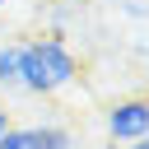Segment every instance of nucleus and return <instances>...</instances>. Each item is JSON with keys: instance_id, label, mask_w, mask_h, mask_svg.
Masks as SVG:
<instances>
[{"instance_id": "f257e3e1", "label": "nucleus", "mask_w": 149, "mask_h": 149, "mask_svg": "<svg viewBox=\"0 0 149 149\" xmlns=\"http://www.w3.org/2000/svg\"><path fill=\"white\" fill-rule=\"evenodd\" d=\"M79 79V61L61 37H37V42H19V88L33 98L61 93Z\"/></svg>"}, {"instance_id": "f03ea898", "label": "nucleus", "mask_w": 149, "mask_h": 149, "mask_svg": "<svg viewBox=\"0 0 149 149\" xmlns=\"http://www.w3.org/2000/svg\"><path fill=\"white\" fill-rule=\"evenodd\" d=\"M149 135V93L121 98L107 107V140L112 144H135Z\"/></svg>"}, {"instance_id": "7ed1b4c3", "label": "nucleus", "mask_w": 149, "mask_h": 149, "mask_svg": "<svg viewBox=\"0 0 149 149\" xmlns=\"http://www.w3.org/2000/svg\"><path fill=\"white\" fill-rule=\"evenodd\" d=\"M19 149H74V135L56 121L42 126H19Z\"/></svg>"}, {"instance_id": "20e7f679", "label": "nucleus", "mask_w": 149, "mask_h": 149, "mask_svg": "<svg viewBox=\"0 0 149 149\" xmlns=\"http://www.w3.org/2000/svg\"><path fill=\"white\" fill-rule=\"evenodd\" d=\"M0 88H19V42L0 47Z\"/></svg>"}, {"instance_id": "39448f33", "label": "nucleus", "mask_w": 149, "mask_h": 149, "mask_svg": "<svg viewBox=\"0 0 149 149\" xmlns=\"http://www.w3.org/2000/svg\"><path fill=\"white\" fill-rule=\"evenodd\" d=\"M121 9H126L130 19H149V0H126Z\"/></svg>"}, {"instance_id": "423d86ee", "label": "nucleus", "mask_w": 149, "mask_h": 149, "mask_svg": "<svg viewBox=\"0 0 149 149\" xmlns=\"http://www.w3.org/2000/svg\"><path fill=\"white\" fill-rule=\"evenodd\" d=\"M9 126H14V121H9V112L0 107V140H5V130H9Z\"/></svg>"}, {"instance_id": "0eeeda50", "label": "nucleus", "mask_w": 149, "mask_h": 149, "mask_svg": "<svg viewBox=\"0 0 149 149\" xmlns=\"http://www.w3.org/2000/svg\"><path fill=\"white\" fill-rule=\"evenodd\" d=\"M126 149H149V135H144V140H135V144H126Z\"/></svg>"}, {"instance_id": "6e6552de", "label": "nucleus", "mask_w": 149, "mask_h": 149, "mask_svg": "<svg viewBox=\"0 0 149 149\" xmlns=\"http://www.w3.org/2000/svg\"><path fill=\"white\" fill-rule=\"evenodd\" d=\"M102 149H126V144H112V140H107V144H102Z\"/></svg>"}, {"instance_id": "1a4fd4ad", "label": "nucleus", "mask_w": 149, "mask_h": 149, "mask_svg": "<svg viewBox=\"0 0 149 149\" xmlns=\"http://www.w3.org/2000/svg\"><path fill=\"white\" fill-rule=\"evenodd\" d=\"M144 74H149V47H144Z\"/></svg>"}, {"instance_id": "9d476101", "label": "nucleus", "mask_w": 149, "mask_h": 149, "mask_svg": "<svg viewBox=\"0 0 149 149\" xmlns=\"http://www.w3.org/2000/svg\"><path fill=\"white\" fill-rule=\"evenodd\" d=\"M5 5H9V0H0V9H5Z\"/></svg>"}]
</instances>
